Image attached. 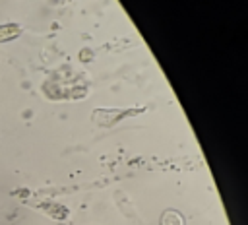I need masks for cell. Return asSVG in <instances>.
<instances>
[{"mask_svg":"<svg viewBox=\"0 0 248 225\" xmlns=\"http://www.w3.org/2000/svg\"><path fill=\"white\" fill-rule=\"evenodd\" d=\"M161 225H184V219L178 211L169 209V211H165V215L161 219Z\"/></svg>","mask_w":248,"mask_h":225,"instance_id":"cell-1","label":"cell"}]
</instances>
